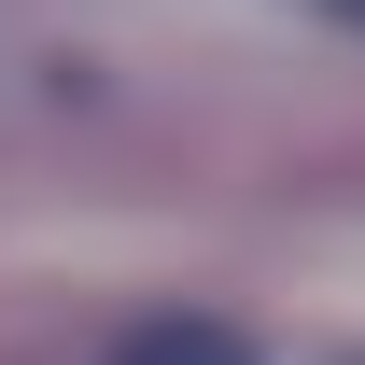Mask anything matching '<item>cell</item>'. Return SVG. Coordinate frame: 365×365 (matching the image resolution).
I'll list each match as a JSON object with an SVG mask.
<instances>
[{
	"label": "cell",
	"mask_w": 365,
	"mask_h": 365,
	"mask_svg": "<svg viewBox=\"0 0 365 365\" xmlns=\"http://www.w3.org/2000/svg\"><path fill=\"white\" fill-rule=\"evenodd\" d=\"M113 365H253V337H239V323H211V309H169V323H127V337H113Z\"/></svg>",
	"instance_id": "cell-1"
},
{
	"label": "cell",
	"mask_w": 365,
	"mask_h": 365,
	"mask_svg": "<svg viewBox=\"0 0 365 365\" xmlns=\"http://www.w3.org/2000/svg\"><path fill=\"white\" fill-rule=\"evenodd\" d=\"M323 14H351V29H365V0H323Z\"/></svg>",
	"instance_id": "cell-2"
}]
</instances>
